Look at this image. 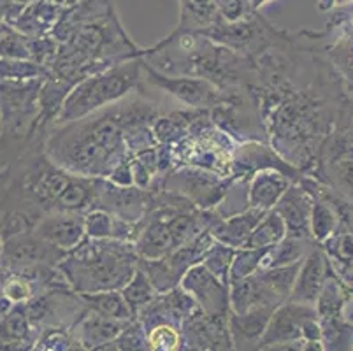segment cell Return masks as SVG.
<instances>
[{"label":"cell","mask_w":353,"mask_h":351,"mask_svg":"<svg viewBox=\"0 0 353 351\" xmlns=\"http://www.w3.org/2000/svg\"><path fill=\"white\" fill-rule=\"evenodd\" d=\"M143 86V85H141ZM141 86L121 101L92 114L48 128L43 150L57 166L86 178H108L109 172L130 157L128 135L152 127L162 111L141 92Z\"/></svg>","instance_id":"6da1fadb"},{"label":"cell","mask_w":353,"mask_h":351,"mask_svg":"<svg viewBox=\"0 0 353 351\" xmlns=\"http://www.w3.org/2000/svg\"><path fill=\"white\" fill-rule=\"evenodd\" d=\"M139 255L132 243L85 237L59 263L60 272L78 294L121 290L136 272Z\"/></svg>","instance_id":"7a4b0ae2"},{"label":"cell","mask_w":353,"mask_h":351,"mask_svg":"<svg viewBox=\"0 0 353 351\" xmlns=\"http://www.w3.org/2000/svg\"><path fill=\"white\" fill-rule=\"evenodd\" d=\"M99 178L79 176L57 166L44 153L43 146L35 148L23 170V193L34 205L46 212H83L94 208Z\"/></svg>","instance_id":"3957f363"},{"label":"cell","mask_w":353,"mask_h":351,"mask_svg":"<svg viewBox=\"0 0 353 351\" xmlns=\"http://www.w3.org/2000/svg\"><path fill=\"white\" fill-rule=\"evenodd\" d=\"M143 85L141 58H132L88 76L72 86L53 125L69 123L121 101Z\"/></svg>","instance_id":"277c9868"},{"label":"cell","mask_w":353,"mask_h":351,"mask_svg":"<svg viewBox=\"0 0 353 351\" xmlns=\"http://www.w3.org/2000/svg\"><path fill=\"white\" fill-rule=\"evenodd\" d=\"M237 141L211 123L172 144L174 167L194 166L232 178V159Z\"/></svg>","instance_id":"5b68a950"},{"label":"cell","mask_w":353,"mask_h":351,"mask_svg":"<svg viewBox=\"0 0 353 351\" xmlns=\"http://www.w3.org/2000/svg\"><path fill=\"white\" fill-rule=\"evenodd\" d=\"M255 12L256 11H252L239 21H225L223 18H220L216 23L199 32L211 39L213 43L221 44V46L236 51L241 57L252 58V60L260 53L268 51L269 48L285 46L290 43L288 35L276 30L268 21L259 18Z\"/></svg>","instance_id":"8992f818"},{"label":"cell","mask_w":353,"mask_h":351,"mask_svg":"<svg viewBox=\"0 0 353 351\" xmlns=\"http://www.w3.org/2000/svg\"><path fill=\"white\" fill-rule=\"evenodd\" d=\"M232 178L194 166H179L157 178L152 188H162L187 199L197 209H216ZM150 188V190H152Z\"/></svg>","instance_id":"52a82bcc"},{"label":"cell","mask_w":353,"mask_h":351,"mask_svg":"<svg viewBox=\"0 0 353 351\" xmlns=\"http://www.w3.org/2000/svg\"><path fill=\"white\" fill-rule=\"evenodd\" d=\"M322 343V325L313 304L285 301L272 311L256 350H278L292 341ZM323 344V343H322Z\"/></svg>","instance_id":"ba28073f"},{"label":"cell","mask_w":353,"mask_h":351,"mask_svg":"<svg viewBox=\"0 0 353 351\" xmlns=\"http://www.w3.org/2000/svg\"><path fill=\"white\" fill-rule=\"evenodd\" d=\"M141 70H143L144 85L167 93L185 108L213 109L225 97L223 90L214 86L204 77L169 76V74L153 69L150 63L144 62L143 58H141Z\"/></svg>","instance_id":"9c48e42d"},{"label":"cell","mask_w":353,"mask_h":351,"mask_svg":"<svg viewBox=\"0 0 353 351\" xmlns=\"http://www.w3.org/2000/svg\"><path fill=\"white\" fill-rule=\"evenodd\" d=\"M65 251L41 239L34 230L2 241V269L9 272H25L39 267H59Z\"/></svg>","instance_id":"30bf717a"},{"label":"cell","mask_w":353,"mask_h":351,"mask_svg":"<svg viewBox=\"0 0 353 351\" xmlns=\"http://www.w3.org/2000/svg\"><path fill=\"white\" fill-rule=\"evenodd\" d=\"M150 205H152V190L118 186L109 179L99 178L97 195L92 209H104L121 220L137 223L146 217Z\"/></svg>","instance_id":"8fae6325"},{"label":"cell","mask_w":353,"mask_h":351,"mask_svg":"<svg viewBox=\"0 0 353 351\" xmlns=\"http://www.w3.org/2000/svg\"><path fill=\"white\" fill-rule=\"evenodd\" d=\"M181 350H234L229 317H214L194 309L181 323Z\"/></svg>","instance_id":"7c38bea8"},{"label":"cell","mask_w":353,"mask_h":351,"mask_svg":"<svg viewBox=\"0 0 353 351\" xmlns=\"http://www.w3.org/2000/svg\"><path fill=\"white\" fill-rule=\"evenodd\" d=\"M179 286L194 299L201 311L214 317H229V285L210 272L204 263L190 267L179 281Z\"/></svg>","instance_id":"4fadbf2b"},{"label":"cell","mask_w":353,"mask_h":351,"mask_svg":"<svg viewBox=\"0 0 353 351\" xmlns=\"http://www.w3.org/2000/svg\"><path fill=\"white\" fill-rule=\"evenodd\" d=\"M260 169H278L294 183L303 178V172L285 162L265 141H243L237 143L232 159V178H250Z\"/></svg>","instance_id":"5bb4252c"},{"label":"cell","mask_w":353,"mask_h":351,"mask_svg":"<svg viewBox=\"0 0 353 351\" xmlns=\"http://www.w3.org/2000/svg\"><path fill=\"white\" fill-rule=\"evenodd\" d=\"M194 309H197V304H195L194 299L181 286H176V288L169 290V292L157 294L150 304H146L141 309L136 318L143 325L144 332L150 330L152 327H155V325L162 323H169L181 328L183 320Z\"/></svg>","instance_id":"9a60e30c"},{"label":"cell","mask_w":353,"mask_h":351,"mask_svg":"<svg viewBox=\"0 0 353 351\" xmlns=\"http://www.w3.org/2000/svg\"><path fill=\"white\" fill-rule=\"evenodd\" d=\"M34 232L41 239L48 241L53 246L69 253L86 237L85 214L72 211L46 212L37 221Z\"/></svg>","instance_id":"2e32d148"},{"label":"cell","mask_w":353,"mask_h":351,"mask_svg":"<svg viewBox=\"0 0 353 351\" xmlns=\"http://www.w3.org/2000/svg\"><path fill=\"white\" fill-rule=\"evenodd\" d=\"M210 109H171L157 116L152 130L159 144H176L187 135L211 125Z\"/></svg>","instance_id":"e0dca14e"},{"label":"cell","mask_w":353,"mask_h":351,"mask_svg":"<svg viewBox=\"0 0 353 351\" xmlns=\"http://www.w3.org/2000/svg\"><path fill=\"white\" fill-rule=\"evenodd\" d=\"M329 269V260H327L320 244H316L301 262L299 272H297V278H295L294 288H292L288 301L314 305L323 285H325Z\"/></svg>","instance_id":"ac0fdd59"},{"label":"cell","mask_w":353,"mask_h":351,"mask_svg":"<svg viewBox=\"0 0 353 351\" xmlns=\"http://www.w3.org/2000/svg\"><path fill=\"white\" fill-rule=\"evenodd\" d=\"M128 321L102 317V314L86 309L79 317V320L70 327V332H72L74 339L78 341L81 350L102 351L109 343H113L120 336Z\"/></svg>","instance_id":"d6986e66"},{"label":"cell","mask_w":353,"mask_h":351,"mask_svg":"<svg viewBox=\"0 0 353 351\" xmlns=\"http://www.w3.org/2000/svg\"><path fill=\"white\" fill-rule=\"evenodd\" d=\"M311 205H313V195L301 183H292L274 208V211L283 218L285 227H287V236L311 239Z\"/></svg>","instance_id":"ffe728a7"},{"label":"cell","mask_w":353,"mask_h":351,"mask_svg":"<svg viewBox=\"0 0 353 351\" xmlns=\"http://www.w3.org/2000/svg\"><path fill=\"white\" fill-rule=\"evenodd\" d=\"M274 305H255L245 313H229V332L234 350H256Z\"/></svg>","instance_id":"44dd1931"},{"label":"cell","mask_w":353,"mask_h":351,"mask_svg":"<svg viewBox=\"0 0 353 351\" xmlns=\"http://www.w3.org/2000/svg\"><path fill=\"white\" fill-rule=\"evenodd\" d=\"M292 183L294 181L278 169L256 170L248 179V205L262 211H271Z\"/></svg>","instance_id":"7402d4cb"},{"label":"cell","mask_w":353,"mask_h":351,"mask_svg":"<svg viewBox=\"0 0 353 351\" xmlns=\"http://www.w3.org/2000/svg\"><path fill=\"white\" fill-rule=\"evenodd\" d=\"M265 212L268 211L248 208L245 211L230 214L227 218H218L210 227L211 236H213L214 241H218L221 244H227V246L234 248V250L243 248L246 239L250 237V234H252V230L264 218Z\"/></svg>","instance_id":"603a6c76"},{"label":"cell","mask_w":353,"mask_h":351,"mask_svg":"<svg viewBox=\"0 0 353 351\" xmlns=\"http://www.w3.org/2000/svg\"><path fill=\"white\" fill-rule=\"evenodd\" d=\"M63 9H65L63 6L54 4L50 0H34L28 6H25V9L11 28L18 34L25 35V37L48 35L51 34L54 25L59 23V19L62 18Z\"/></svg>","instance_id":"cb8c5ba5"},{"label":"cell","mask_w":353,"mask_h":351,"mask_svg":"<svg viewBox=\"0 0 353 351\" xmlns=\"http://www.w3.org/2000/svg\"><path fill=\"white\" fill-rule=\"evenodd\" d=\"M39 332L30 323L25 304H14L0 320V350H34Z\"/></svg>","instance_id":"d4e9b609"},{"label":"cell","mask_w":353,"mask_h":351,"mask_svg":"<svg viewBox=\"0 0 353 351\" xmlns=\"http://www.w3.org/2000/svg\"><path fill=\"white\" fill-rule=\"evenodd\" d=\"M137 223L121 220L104 209H90L85 212V234L94 239H117L134 244L139 230Z\"/></svg>","instance_id":"484cf974"},{"label":"cell","mask_w":353,"mask_h":351,"mask_svg":"<svg viewBox=\"0 0 353 351\" xmlns=\"http://www.w3.org/2000/svg\"><path fill=\"white\" fill-rule=\"evenodd\" d=\"M314 246H316V243L313 239H307V237L285 236L280 243L268 248L260 269H271V267L290 265V263L301 262Z\"/></svg>","instance_id":"4316f807"},{"label":"cell","mask_w":353,"mask_h":351,"mask_svg":"<svg viewBox=\"0 0 353 351\" xmlns=\"http://www.w3.org/2000/svg\"><path fill=\"white\" fill-rule=\"evenodd\" d=\"M220 18L214 0H179V30H204Z\"/></svg>","instance_id":"83f0119b"},{"label":"cell","mask_w":353,"mask_h":351,"mask_svg":"<svg viewBox=\"0 0 353 351\" xmlns=\"http://www.w3.org/2000/svg\"><path fill=\"white\" fill-rule=\"evenodd\" d=\"M86 309L102 317L117 318V320H134L130 308L125 302L120 290H102V292H92V294H79Z\"/></svg>","instance_id":"f1b7e54d"},{"label":"cell","mask_w":353,"mask_h":351,"mask_svg":"<svg viewBox=\"0 0 353 351\" xmlns=\"http://www.w3.org/2000/svg\"><path fill=\"white\" fill-rule=\"evenodd\" d=\"M285 236H287V227H285L283 218L274 209H271L256 223L243 248H271L276 243H280Z\"/></svg>","instance_id":"f546056e"},{"label":"cell","mask_w":353,"mask_h":351,"mask_svg":"<svg viewBox=\"0 0 353 351\" xmlns=\"http://www.w3.org/2000/svg\"><path fill=\"white\" fill-rule=\"evenodd\" d=\"M339 227L338 212L334 211L330 204H327L322 199L313 197V205H311L310 214V236L316 244H322L323 241L329 239L334 232Z\"/></svg>","instance_id":"4dcf8cb0"},{"label":"cell","mask_w":353,"mask_h":351,"mask_svg":"<svg viewBox=\"0 0 353 351\" xmlns=\"http://www.w3.org/2000/svg\"><path fill=\"white\" fill-rule=\"evenodd\" d=\"M120 292L121 295H123L127 305L130 308V311H132L134 317H137V313H139L141 309L146 304H150V302L153 301V297L157 295L155 286L152 285V281H150V278L146 276V272H144L139 265H137L132 278L125 283V286Z\"/></svg>","instance_id":"1f68e13d"},{"label":"cell","mask_w":353,"mask_h":351,"mask_svg":"<svg viewBox=\"0 0 353 351\" xmlns=\"http://www.w3.org/2000/svg\"><path fill=\"white\" fill-rule=\"evenodd\" d=\"M48 70L39 63L25 58H0V79L6 81H28V79H44Z\"/></svg>","instance_id":"d6a6232c"},{"label":"cell","mask_w":353,"mask_h":351,"mask_svg":"<svg viewBox=\"0 0 353 351\" xmlns=\"http://www.w3.org/2000/svg\"><path fill=\"white\" fill-rule=\"evenodd\" d=\"M320 248L325 253L329 263L352 269L353 267V234L352 232H334L329 239L323 241Z\"/></svg>","instance_id":"836d02e7"},{"label":"cell","mask_w":353,"mask_h":351,"mask_svg":"<svg viewBox=\"0 0 353 351\" xmlns=\"http://www.w3.org/2000/svg\"><path fill=\"white\" fill-rule=\"evenodd\" d=\"M268 248H237L229 269V283L252 276L260 269Z\"/></svg>","instance_id":"e575fe53"},{"label":"cell","mask_w":353,"mask_h":351,"mask_svg":"<svg viewBox=\"0 0 353 351\" xmlns=\"http://www.w3.org/2000/svg\"><path fill=\"white\" fill-rule=\"evenodd\" d=\"M234 253H236L234 248L214 241L210 246V250L206 251V255H204L201 263H204V267L210 272H213L216 278H220L221 281H225L229 285V269L230 263H232Z\"/></svg>","instance_id":"d590c367"},{"label":"cell","mask_w":353,"mask_h":351,"mask_svg":"<svg viewBox=\"0 0 353 351\" xmlns=\"http://www.w3.org/2000/svg\"><path fill=\"white\" fill-rule=\"evenodd\" d=\"M34 350L48 351H67V350H81L78 341L74 339L69 328L62 327H48L43 328L35 341Z\"/></svg>","instance_id":"8d00e7d4"},{"label":"cell","mask_w":353,"mask_h":351,"mask_svg":"<svg viewBox=\"0 0 353 351\" xmlns=\"http://www.w3.org/2000/svg\"><path fill=\"white\" fill-rule=\"evenodd\" d=\"M27 48L32 62L39 63L41 67H44L50 72L57 53H59V41L51 34L41 35V37H27Z\"/></svg>","instance_id":"74e56055"},{"label":"cell","mask_w":353,"mask_h":351,"mask_svg":"<svg viewBox=\"0 0 353 351\" xmlns=\"http://www.w3.org/2000/svg\"><path fill=\"white\" fill-rule=\"evenodd\" d=\"M148 350L176 351L181 350V330L174 325L162 323L146 330Z\"/></svg>","instance_id":"f35d334b"},{"label":"cell","mask_w":353,"mask_h":351,"mask_svg":"<svg viewBox=\"0 0 353 351\" xmlns=\"http://www.w3.org/2000/svg\"><path fill=\"white\" fill-rule=\"evenodd\" d=\"M105 350H118V351L148 350L146 332H144L143 325L137 321V318H134V320L128 321L127 327L121 330L120 336H118L113 343H109L102 351H105Z\"/></svg>","instance_id":"ab89813d"},{"label":"cell","mask_w":353,"mask_h":351,"mask_svg":"<svg viewBox=\"0 0 353 351\" xmlns=\"http://www.w3.org/2000/svg\"><path fill=\"white\" fill-rule=\"evenodd\" d=\"M2 294L12 304H25V302H28L37 294V288H35V285L27 276L20 274V272H9L8 270L4 286H2Z\"/></svg>","instance_id":"60d3db41"},{"label":"cell","mask_w":353,"mask_h":351,"mask_svg":"<svg viewBox=\"0 0 353 351\" xmlns=\"http://www.w3.org/2000/svg\"><path fill=\"white\" fill-rule=\"evenodd\" d=\"M330 174L343 188L348 190L353 195V157L350 154L338 157V160L330 163Z\"/></svg>","instance_id":"b9f144b4"},{"label":"cell","mask_w":353,"mask_h":351,"mask_svg":"<svg viewBox=\"0 0 353 351\" xmlns=\"http://www.w3.org/2000/svg\"><path fill=\"white\" fill-rule=\"evenodd\" d=\"M214 4L225 21H239L252 12L248 0H214Z\"/></svg>","instance_id":"7bdbcfd3"},{"label":"cell","mask_w":353,"mask_h":351,"mask_svg":"<svg viewBox=\"0 0 353 351\" xmlns=\"http://www.w3.org/2000/svg\"><path fill=\"white\" fill-rule=\"evenodd\" d=\"M130 159V157H128ZM128 159H125L123 162L118 163L105 179L113 183V185L118 186H134V178H132V170H130V162Z\"/></svg>","instance_id":"ee69618b"},{"label":"cell","mask_w":353,"mask_h":351,"mask_svg":"<svg viewBox=\"0 0 353 351\" xmlns=\"http://www.w3.org/2000/svg\"><path fill=\"white\" fill-rule=\"evenodd\" d=\"M350 2H353V0H320V9L322 11H329V9L336 8V6H345V4H350Z\"/></svg>","instance_id":"f6af8a7d"},{"label":"cell","mask_w":353,"mask_h":351,"mask_svg":"<svg viewBox=\"0 0 353 351\" xmlns=\"http://www.w3.org/2000/svg\"><path fill=\"white\" fill-rule=\"evenodd\" d=\"M248 2H250V8H252V11H259V9H262L265 4L272 2V0H248Z\"/></svg>","instance_id":"bcb514c9"},{"label":"cell","mask_w":353,"mask_h":351,"mask_svg":"<svg viewBox=\"0 0 353 351\" xmlns=\"http://www.w3.org/2000/svg\"><path fill=\"white\" fill-rule=\"evenodd\" d=\"M6 276H8V270L6 269H2V267H0V297H2V286H4V279H6Z\"/></svg>","instance_id":"7dc6e473"},{"label":"cell","mask_w":353,"mask_h":351,"mask_svg":"<svg viewBox=\"0 0 353 351\" xmlns=\"http://www.w3.org/2000/svg\"><path fill=\"white\" fill-rule=\"evenodd\" d=\"M9 2H14V4H21V6H28L30 2H34V0H9Z\"/></svg>","instance_id":"c3c4849f"},{"label":"cell","mask_w":353,"mask_h":351,"mask_svg":"<svg viewBox=\"0 0 353 351\" xmlns=\"http://www.w3.org/2000/svg\"><path fill=\"white\" fill-rule=\"evenodd\" d=\"M0 267H2V237H0Z\"/></svg>","instance_id":"681fc988"}]
</instances>
